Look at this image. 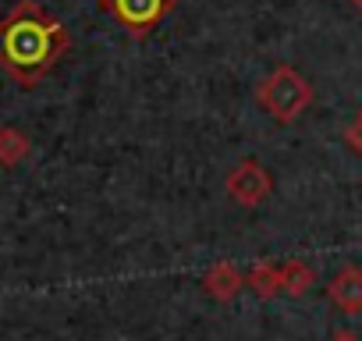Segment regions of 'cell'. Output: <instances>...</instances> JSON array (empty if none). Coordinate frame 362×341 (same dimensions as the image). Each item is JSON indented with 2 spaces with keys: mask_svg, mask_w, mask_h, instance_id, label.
<instances>
[{
  "mask_svg": "<svg viewBox=\"0 0 362 341\" xmlns=\"http://www.w3.org/2000/svg\"><path fill=\"white\" fill-rule=\"evenodd\" d=\"M327 299L341 309V313H348V316H358L362 313V270L358 267H341L334 277H330V284H327Z\"/></svg>",
  "mask_w": 362,
  "mask_h": 341,
  "instance_id": "cell-5",
  "label": "cell"
},
{
  "mask_svg": "<svg viewBox=\"0 0 362 341\" xmlns=\"http://www.w3.org/2000/svg\"><path fill=\"white\" fill-rule=\"evenodd\" d=\"M242 288H245V277H242V270L231 260H221V263H214L203 274V291L214 302H231V299H238Z\"/></svg>",
  "mask_w": 362,
  "mask_h": 341,
  "instance_id": "cell-6",
  "label": "cell"
},
{
  "mask_svg": "<svg viewBox=\"0 0 362 341\" xmlns=\"http://www.w3.org/2000/svg\"><path fill=\"white\" fill-rule=\"evenodd\" d=\"M344 146H348V149H351V153L362 160V110H358V114H355V117L344 125Z\"/></svg>",
  "mask_w": 362,
  "mask_h": 341,
  "instance_id": "cell-10",
  "label": "cell"
},
{
  "mask_svg": "<svg viewBox=\"0 0 362 341\" xmlns=\"http://www.w3.org/2000/svg\"><path fill=\"white\" fill-rule=\"evenodd\" d=\"M29 149H33V142H29V135L25 132H18V128H0V167H18L25 156H29Z\"/></svg>",
  "mask_w": 362,
  "mask_h": 341,
  "instance_id": "cell-8",
  "label": "cell"
},
{
  "mask_svg": "<svg viewBox=\"0 0 362 341\" xmlns=\"http://www.w3.org/2000/svg\"><path fill=\"white\" fill-rule=\"evenodd\" d=\"M330 341H362V337H358V334H351V330H337Z\"/></svg>",
  "mask_w": 362,
  "mask_h": 341,
  "instance_id": "cell-11",
  "label": "cell"
},
{
  "mask_svg": "<svg viewBox=\"0 0 362 341\" xmlns=\"http://www.w3.org/2000/svg\"><path fill=\"white\" fill-rule=\"evenodd\" d=\"M281 277H284V295H291V299L305 295L316 284V270L309 263H302V260H288L281 267Z\"/></svg>",
  "mask_w": 362,
  "mask_h": 341,
  "instance_id": "cell-9",
  "label": "cell"
},
{
  "mask_svg": "<svg viewBox=\"0 0 362 341\" xmlns=\"http://www.w3.org/2000/svg\"><path fill=\"white\" fill-rule=\"evenodd\" d=\"M68 50V29L36 0H18L11 15L0 18V71H8L25 89L43 82Z\"/></svg>",
  "mask_w": 362,
  "mask_h": 341,
  "instance_id": "cell-1",
  "label": "cell"
},
{
  "mask_svg": "<svg viewBox=\"0 0 362 341\" xmlns=\"http://www.w3.org/2000/svg\"><path fill=\"white\" fill-rule=\"evenodd\" d=\"M224 192L238 203V207H259L270 192H274V178L259 160H242L228 170L224 178Z\"/></svg>",
  "mask_w": 362,
  "mask_h": 341,
  "instance_id": "cell-4",
  "label": "cell"
},
{
  "mask_svg": "<svg viewBox=\"0 0 362 341\" xmlns=\"http://www.w3.org/2000/svg\"><path fill=\"white\" fill-rule=\"evenodd\" d=\"M103 11L117 18V25H124L132 36H149L170 11L174 0H100Z\"/></svg>",
  "mask_w": 362,
  "mask_h": 341,
  "instance_id": "cell-3",
  "label": "cell"
},
{
  "mask_svg": "<svg viewBox=\"0 0 362 341\" xmlns=\"http://www.w3.org/2000/svg\"><path fill=\"white\" fill-rule=\"evenodd\" d=\"M256 103L277 125H295L313 103V86L291 64H277L267 79L256 82Z\"/></svg>",
  "mask_w": 362,
  "mask_h": 341,
  "instance_id": "cell-2",
  "label": "cell"
},
{
  "mask_svg": "<svg viewBox=\"0 0 362 341\" xmlns=\"http://www.w3.org/2000/svg\"><path fill=\"white\" fill-rule=\"evenodd\" d=\"M351 4H355V11H358V15H362V0H351Z\"/></svg>",
  "mask_w": 362,
  "mask_h": 341,
  "instance_id": "cell-12",
  "label": "cell"
},
{
  "mask_svg": "<svg viewBox=\"0 0 362 341\" xmlns=\"http://www.w3.org/2000/svg\"><path fill=\"white\" fill-rule=\"evenodd\" d=\"M245 284L252 288V295L256 299H274V295H281L284 291V277H281V267H274V263H256L252 270H249V277H245Z\"/></svg>",
  "mask_w": 362,
  "mask_h": 341,
  "instance_id": "cell-7",
  "label": "cell"
}]
</instances>
